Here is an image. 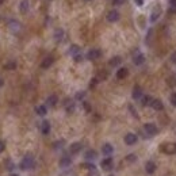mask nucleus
Instances as JSON below:
<instances>
[{
	"label": "nucleus",
	"mask_w": 176,
	"mask_h": 176,
	"mask_svg": "<svg viewBox=\"0 0 176 176\" xmlns=\"http://www.w3.org/2000/svg\"><path fill=\"white\" fill-rule=\"evenodd\" d=\"M152 107H153L155 110H157V111H161V110L164 109V106H163L161 100H158V99L153 100V103H152Z\"/></svg>",
	"instance_id": "obj_15"
},
{
	"label": "nucleus",
	"mask_w": 176,
	"mask_h": 176,
	"mask_svg": "<svg viewBox=\"0 0 176 176\" xmlns=\"http://www.w3.org/2000/svg\"><path fill=\"white\" fill-rule=\"evenodd\" d=\"M89 176H99L98 172H96V169L95 171H89Z\"/></svg>",
	"instance_id": "obj_39"
},
{
	"label": "nucleus",
	"mask_w": 176,
	"mask_h": 176,
	"mask_svg": "<svg viewBox=\"0 0 176 176\" xmlns=\"http://www.w3.org/2000/svg\"><path fill=\"white\" fill-rule=\"evenodd\" d=\"M118 19H119V12H118V11L113 10L107 14V21L109 22H116Z\"/></svg>",
	"instance_id": "obj_6"
},
{
	"label": "nucleus",
	"mask_w": 176,
	"mask_h": 176,
	"mask_svg": "<svg viewBox=\"0 0 176 176\" xmlns=\"http://www.w3.org/2000/svg\"><path fill=\"white\" fill-rule=\"evenodd\" d=\"M129 75V70L126 69V68H121V69H118V72H116V77L119 79V80H122V79H125Z\"/></svg>",
	"instance_id": "obj_9"
},
{
	"label": "nucleus",
	"mask_w": 176,
	"mask_h": 176,
	"mask_svg": "<svg viewBox=\"0 0 176 176\" xmlns=\"http://www.w3.org/2000/svg\"><path fill=\"white\" fill-rule=\"evenodd\" d=\"M100 56H102V52H100V50H99V49H92V50L88 52L87 58H88V60H98Z\"/></svg>",
	"instance_id": "obj_4"
},
{
	"label": "nucleus",
	"mask_w": 176,
	"mask_h": 176,
	"mask_svg": "<svg viewBox=\"0 0 176 176\" xmlns=\"http://www.w3.org/2000/svg\"><path fill=\"white\" fill-rule=\"evenodd\" d=\"M169 12L176 14V3H175V4H171V6H169Z\"/></svg>",
	"instance_id": "obj_32"
},
{
	"label": "nucleus",
	"mask_w": 176,
	"mask_h": 176,
	"mask_svg": "<svg viewBox=\"0 0 176 176\" xmlns=\"http://www.w3.org/2000/svg\"><path fill=\"white\" fill-rule=\"evenodd\" d=\"M144 61H145V57H144V54H141V53L136 54V56H134V58H133V62L136 64V65H141Z\"/></svg>",
	"instance_id": "obj_10"
},
{
	"label": "nucleus",
	"mask_w": 176,
	"mask_h": 176,
	"mask_svg": "<svg viewBox=\"0 0 176 176\" xmlns=\"http://www.w3.org/2000/svg\"><path fill=\"white\" fill-rule=\"evenodd\" d=\"M136 3H137V6H142V4H144V0H136Z\"/></svg>",
	"instance_id": "obj_40"
},
{
	"label": "nucleus",
	"mask_w": 176,
	"mask_h": 176,
	"mask_svg": "<svg viewBox=\"0 0 176 176\" xmlns=\"http://www.w3.org/2000/svg\"><path fill=\"white\" fill-rule=\"evenodd\" d=\"M3 3H4V0H0V6H1Z\"/></svg>",
	"instance_id": "obj_43"
},
{
	"label": "nucleus",
	"mask_w": 176,
	"mask_h": 176,
	"mask_svg": "<svg viewBox=\"0 0 176 176\" xmlns=\"http://www.w3.org/2000/svg\"><path fill=\"white\" fill-rule=\"evenodd\" d=\"M142 96V89L140 87H134L133 89V99H140Z\"/></svg>",
	"instance_id": "obj_20"
},
{
	"label": "nucleus",
	"mask_w": 176,
	"mask_h": 176,
	"mask_svg": "<svg viewBox=\"0 0 176 176\" xmlns=\"http://www.w3.org/2000/svg\"><path fill=\"white\" fill-rule=\"evenodd\" d=\"M102 168L104 169V171H111L113 169V165H114V163H113V158H110V157H107V158H104L102 161Z\"/></svg>",
	"instance_id": "obj_5"
},
{
	"label": "nucleus",
	"mask_w": 176,
	"mask_h": 176,
	"mask_svg": "<svg viewBox=\"0 0 176 176\" xmlns=\"http://www.w3.org/2000/svg\"><path fill=\"white\" fill-rule=\"evenodd\" d=\"M35 113L38 114V115H41V116L46 115V107L45 106H38V107L35 109Z\"/></svg>",
	"instance_id": "obj_24"
},
{
	"label": "nucleus",
	"mask_w": 176,
	"mask_h": 176,
	"mask_svg": "<svg viewBox=\"0 0 176 176\" xmlns=\"http://www.w3.org/2000/svg\"><path fill=\"white\" fill-rule=\"evenodd\" d=\"M126 160H127L129 163H133V161H136V156H134V155H129V156L126 157Z\"/></svg>",
	"instance_id": "obj_33"
},
{
	"label": "nucleus",
	"mask_w": 176,
	"mask_h": 176,
	"mask_svg": "<svg viewBox=\"0 0 176 176\" xmlns=\"http://www.w3.org/2000/svg\"><path fill=\"white\" fill-rule=\"evenodd\" d=\"M80 149H81V144H80V142H75V144L70 145L69 152L75 155V153H77V152H80Z\"/></svg>",
	"instance_id": "obj_12"
},
{
	"label": "nucleus",
	"mask_w": 176,
	"mask_h": 176,
	"mask_svg": "<svg viewBox=\"0 0 176 176\" xmlns=\"http://www.w3.org/2000/svg\"><path fill=\"white\" fill-rule=\"evenodd\" d=\"M176 3V0H171V4H175Z\"/></svg>",
	"instance_id": "obj_42"
},
{
	"label": "nucleus",
	"mask_w": 176,
	"mask_h": 176,
	"mask_svg": "<svg viewBox=\"0 0 176 176\" xmlns=\"http://www.w3.org/2000/svg\"><path fill=\"white\" fill-rule=\"evenodd\" d=\"M171 103H172L173 106H176V94H172V95H171Z\"/></svg>",
	"instance_id": "obj_34"
},
{
	"label": "nucleus",
	"mask_w": 176,
	"mask_h": 176,
	"mask_svg": "<svg viewBox=\"0 0 176 176\" xmlns=\"http://www.w3.org/2000/svg\"><path fill=\"white\" fill-rule=\"evenodd\" d=\"M152 103H153V99L150 98V96H144V99H142V104L144 106H152Z\"/></svg>",
	"instance_id": "obj_27"
},
{
	"label": "nucleus",
	"mask_w": 176,
	"mask_h": 176,
	"mask_svg": "<svg viewBox=\"0 0 176 176\" xmlns=\"http://www.w3.org/2000/svg\"><path fill=\"white\" fill-rule=\"evenodd\" d=\"M3 83H4V81L1 80V79H0V87H1V85H3Z\"/></svg>",
	"instance_id": "obj_41"
},
{
	"label": "nucleus",
	"mask_w": 176,
	"mask_h": 176,
	"mask_svg": "<svg viewBox=\"0 0 176 176\" xmlns=\"http://www.w3.org/2000/svg\"><path fill=\"white\" fill-rule=\"evenodd\" d=\"M96 157H98V153H96L95 150H88L87 153H85V158L89 160V161H91V160H95Z\"/></svg>",
	"instance_id": "obj_19"
},
{
	"label": "nucleus",
	"mask_w": 176,
	"mask_h": 176,
	"mask_svg": "<svg viewBox=\"0 0 176 176\" xmlns=\"http://www.w3.org/2000/svg\"><path fill=\"white\" fill-rule=\"evenodd\" d=\"M81 60H83V56H81V54H77V56H75V61H76V62H80Z\"/></svg>",
	"instance_id": "obj_36"
},
{
	"label": "nucleus",
	"mask_w": 176,
	"mask_h": 176,
	"mask_svg": "<svg viewBox=\"0 0 176 176\" xmlns=\"http://www.w3.org/2000/svg\"><path fill=\"white\" fill-rule=\"evenodd\" d=\"M144 129L148 136H156V134H157V126L153 125V123H146Z\"/></svg>",
	"instance_id": "obj_3"
},
{
	"label": "nucleus",
	"mask_w": 176,
	"mask_h": 176,
	"mask_svg": "<svg viewBox=\"0 0 176 176\" xmlns=\"http://www.w3.org/2000/svg\"><path fill=\"white\" fill-rule=\"evenodd\" d=\"M28 11V0H23L21 3V12L22 14H26Z\"/></svg>",
	"instance_id": "obj_21"
},
{
	"label": "nucleus",
	"mask_w": 176,
	"mask_h": 176,
	"mask_svg": "<svg viewBox=\"0 0 176 176\" xmlns=\"http://www.w3.org/2000/svg\"><path fill=\"white\" fill-rule=\"evenodd\" d=\"M171 61H172V62H173V64H176V52H175V53H173L172 56H171Z\"/></svg>",
	"instance_id": "obj_38"
},
{
	"label": "nucleus",
	"mask_w": 176,
	"mask_h": 176,
	"mask_svg": "<svg viewBox=\"0 0 176 176\" xmlns=\"http://www.w3.org/2000/svg\"><path fill=\"white\" fill-rule=\"evenodd\" d=\"M125 142H126L127 145H134L136 142H137V136L133 134V133L126 134V137H125Z\"/></svg>",
	"instance_id": "obj_7"
},
{
	"label": "nucleus",
	"mask_w": 176,
	"mask_h": 176,
	"mask_svg": "<svg viewBox=\"0 0 176 176\" xmlns=\"http://www.w3.org/2000/svg\"><path fill=\"white\" fill-rule=\"evenodd\" d=\"M145 169H146V172L148 173H153L156 171V164L153 161H148L146 163V165H145Z\"/></svg>",
	"instance_id": "obj_13"
},
{
	"label": "nucleus",
	"mask_w": 176,
	"mask_h": 176,
	"mask_svg": "<svg viewBox=\"0 0 176 176\" xmlns=\"http://www.w3.org/2000/svg\"><path fill=\"white\" fill-rule=\"evenodd\" d=\"M87 1H89V0H87Z\"/></svg>",
	"instance_id": "obj_44"
},
{
	"label": "nucleus",
	"mask_w": 176,
	"mask_h": 176,
	"mask_svg": "<svg viewBox=\"0 0 176 176\" xmlns=\"http://www.w3.org/2000/svg\"><path fill=\"white\" fill-rule=\"evenodd\" d=\"M85 96V92H79L77 95H76V99H79V100H80V99H83Z\"/></svg>",
	"instance_id": "obj_35"
},
{
	"label": "nucleus",
	"mask_w": 176,
	"mask_h": 176,
	"mask_svg": "<svg viewBox=\"0 0 176 176\" xmlns=\"http://www.w3.org/2000/svg\"><path fill=\"white\" fill-rule=\"evenodd\" d=\"M70 163H72V160H70L69 157H67V156H65V157H62L60 160V165L61 167H68V165H70Z\"/></svg>",
	"instance_id": "obj_22"
},
{
	"label": "nucleus",
	"mask_w": 176,
	"mask_h": 176,
	"mask_svg": "<svg viewBox=\"0 0 176 176\" xmlns=\"http://www.w3.org/2000/svg\"><path fill=\"white\" fill-rule=\"evenodd\" d=\"M161 150L167 155H175L176 153V142L173 144H165L161 146Z\"/></svg>",
	"instance_id": "obj_2"
},
{
	"label": "nucleus",
	"mask_w": 176,
	"mask_h": 176,
	"mask_svg": "<svg viewBox=\"0 0 176 176\" xmlns=\"http://www.w3.org/2000/svg\"><path fill=\"white\" fill-rule=\"evenodd\" d=\"M83 167H85V168H88V169H89V171H95V165H94V164H84V165H83Z\"/></svg>",
	"instance_id": "obj_31"
},
{
	"label": "nucleus",
	"mask_w": 176,
	"mask_h": 176,
	"mask_svg": "<svg viewBox=\"0 0 176 176\" xmlns=\"http://www.w3.org/2000/svg\"><path fill=\"white\" fill-rule=\"evenodd\" d=\"M41 131H42V134H49L50 133V123L48 122V121H43L42 122V126H41Z\"/></svg>",
	"instance_id": "obj_11"
},
{
	"label": "nucleus",
	"mask_w": 176,
	"mask_h": 176,
	"mask_svg": "<svg viewBox=\"0 0 176 176\" xmlns=\"http://www.w3.org/2000/svg\"><path fill=\"white\" fill-rule=\"evenodd\" d=\"M4 68H6V69H15V68H16V62H15V61H11V62H8V64H6V65H4Z\"/></svg>",
	"instance_id": "obj_28"
},
{
	"label": "nucleus",
	"mask_w": 176,
	"mask_h": 176,
	"mask_svg": "<svg viewBox=\"0 0 176 176\" xmlns=\"http://www.w3.org/2000/svg\"><path fill=\"white\" fill-rule=\"evenodd\" d=\"M34 167V158H33L31 155L25 156V158L22 160L21 163V168L22 169H31Z\"/></svg>",
	"instance_id": "obj_1"
},
{
	"label": "nucleus",
	"mask_w": 176,
	"mask_h": 176,
	"mask_svg": "<svg viewBox=\"0 0 176 176\" xmlns=\"http://www.w3.org/2000/svg\"><path fill=\"white\" fill-rule=\"evenodd\" d=\"M160 12H161V8H160V7H156L155 10H153V12H152L150 21H152V22H156V21H157V18L160 16Z\"/></svg>",
	"instance_id": "obj_14"
},
{
	"label": "nucleus",
	"mask_w": 176,
	"mask_h": 176,
	"mask_svg": "<svg viewBox=\"0 0 176 176\" xmlns=\"http://www.w3.org/2000/svg\"><path fill=\"white\" fill-rule=\"evenodd\" d=\"M10 28L12 30V31H18V30L21 28V25H19V22L11 21V22H10Z\"/></svg>",
	"instance_id": "obj_25"
},
{
	"label": "nucleus",
	"mask_w": 176,
	"mask_h": 176,
	"mask_svg": "<svg viewBox=\"0 0 176 176\" xmlns=\"http://www.w3.org/2000/svg\"><path fill=\"white\" fill-rule=\"evenodd\" d=\"M69 54H72V56H77V54H80V48H79L77 45H72L69 49Z\"/></svg>",
	"instance_id": "obj_18"
},
{
	"label": "nucleus",
	"mask_w": 176,
	"mask_h": 176,
	"mask_svg": "<svg viewBox=\"0 0 176 176\" xmlns=\"http://www.w3.org/2000/svg\"><path fill=\"white\" fill-rule=\"evenodd\" d=\"M125 3H126V0H113L114 6H123Z\"/></svg>",
	"instance_id": "obj_30"
},
{
	"label": "nucleus",
	"mask_w": 176,
	"mask_h": 176,
	"mask_svg": "<svg viewBox=\"0 0 176 176\" xmlns=\"http://www.w3.org/2000/svg\"><path fill=\"white\" fill-rule=\"evenodd\" d=\"M114 150L113 148V145H110V144H104L103 145V148H102V152L104 153V155H111Z\"/></svg>",
	"instance_id": "obj_16"
},
{
	"label": "nucleus",
	"mask_w": 176,
	"mask_h": 176,
	"mask_svg": "<svg viewBox=\"0 0 176 176\" xmlns=\"http://www.w3.org/2000/svg\"><path fill=\"white\" fill-rule=\"evenodd\" d=\"M62 145H64V141H62V140H61V141H57V142H54V144H53V148H54V149H60Z\"/></svg>",
	"instance_id": "obj_29"
},
{
	"label": "nucleus",
	"mask_w": 176,
	"mask_h": 176,
	"mask_svg": "<svg viewBox=\"0 0 176 176\" xmlns=\"http://www.w3.org/2000/svg\"><path fill=\"white\" fill-rule=\"evenodd\" d=\"M53 61H54V58L53 57H46L45 60L42 61V64H41V68H43V69H48V68L50 67L53 64Z\"/></svg>",
	"instance_id": "obj_8"
},
{
	"label": "nucleus",
	"mask_w": 176,
	"mask_h": 176,
	"mask_svg": "<svg viewBox=\"0 0 176 176\" xmlns=\"http://www.w3.org/2000/svg\"><path fill=\"white\" fill-rule=\"evenodd\" d=\"M62 37H64V31H62V30H61V28L56 30V33H54V38H56V41L60 42L61 39H62Z\"/></svg>",
	"instance_id": "obj_26"
},
{
	"label": "nucleus",
	"mask_w": 176,
	"mask_h": 176,
	"mask_svg": "<svg viewBox=\"0 0 176 176\" xmlns=\"http://www.w3.org/2000/svg\"><path fill=\"white\" fill-rule=\"evenodd\" d=\"M4 148H6V144H4V141L0 140V153L4 150Z\"/></svg>",
	"instance_id": "obj_37"
},
{
	"label": "nucleus",
	"mask_w": 176,
	"mask_h": 176,
	"mask_svg": "<svg viewBox=\"0 0 176 176\" xmlns=\"http://www.w3.org/2000/svg\"><path fill=\"white\" fill-rule=\"evenodd\" d=\"M121 61H122V58H121V57H113V58H111V60H110V65H111V67H116V65H119L121 64Z\"/></svg>",
	"instance_id": "obj_23"
},
{
	"label": "nucleus",
	"mask_w": 176,
	"mask_h": 176,
	"mask_svg": "<svg viewBox=\"0 0 176 176\" xmlns=\"http://www.w3.org/2000/svg\"><path fill=\"white\" fill-rule=\"evenodd\" d=\"M57 102H58V98H57L56 95H50L49 98L46 99V103H48L49 106H52V107H53V106H56Z\"/></svg>",
	"instance_id": "obj_17"
}]
</instances>
